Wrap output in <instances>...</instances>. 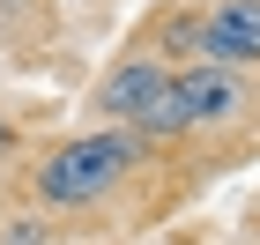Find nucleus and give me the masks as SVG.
Wrapping results in <instances>:
<instances>
[{
  "instance_id": "f03ea898",
  "label": "nucleus",
  "mask_w": 260,
  "mask_h": 245,
  "mask_svg": "<svg viewBox=\"0 0 260 245\" xmlns=\"http://www.w3.org/2000/svg\"><path fill=\"white\" fill-rule=\"evenodd\" d=\"M245 112V82L231 75V67H186V75H171L164 82V97H156V112L141 126H156V134H186V126H216V119H238Z\"/></svg>"
},
{
  "instance_id": "f257e3e1",
  "label": "nucleus",
  "mask_w": 260,
  "mask_h": 245,
  "mask_svg": "<svg viewBox=\"0 0 260 245\" xmlns=\"http://www.w3.org/2000/svg\"><path fill=\"white\" fill-rule=\"evenodd\" d=\"M126 171H134V134H82V142H67V149L45 156L38 193L60 201V208H89V201H104Z\"/></svg>"
},
{
  "instance_id": "39448f33",
  "label": "nucleus",
  "mask_w": 260,
  "mask_h": 245,
  "mask_svg": "<svg viewBox=\"0 0 260 245\" xmlns=\"http://www.w3.org/2000/svg\"><path fill=\"white\" fill-rule=\"evenodd\" d=\"M8 142H15V134H8V119H0V156H8Z\"/></svg>"
},
{
  "instance_id": "20e7f679",
  "label": "nucleus",
  "mask_w": 260,
  "mask_h": 245,
  "mask_svg": "<svg viewBox=\"0 0 260 245\" xmlns=\"http://www.w3.org/2000/svg\"><path fill=\"white\" fill-rule=\"evenodd\" d=\"M164 67L156 60H119L112 67V75H104V89H97V112H112V119H149V112H156V97H164Z\"/></svg>"
},
{
  "instance_id": "7ed1b4c3",
  "label": "nucleus",
  "mask_w": 260,
  "mask_h": 245,
  "mask_svg": "<svg viewBox=\"0 0 260 245\" xmlns=\"http://www.w3.org/2000/svg\"><path fill=\"white\" fill-rule=\"evenodd\" d=\"M201 60L208 67H260V0H223L201 22Z\"/></svg>"
}]
</instances>
